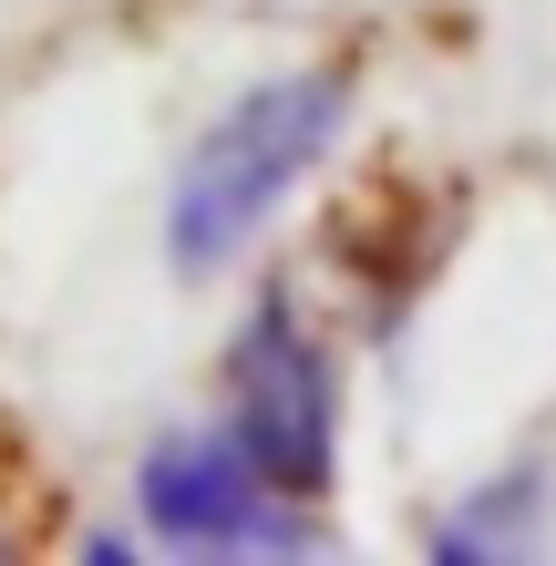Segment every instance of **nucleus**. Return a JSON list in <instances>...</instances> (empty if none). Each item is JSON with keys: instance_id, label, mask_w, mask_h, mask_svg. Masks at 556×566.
Listing matches in <instances>:
<instances>
[{"instance_id": "nucleus-3", "label": "nucleus", "mask_w": 556, "mask_h": 566, "mask_svg": "<svg viewBox=\"0 0 556 566\" xmlns=\"http://www.w3.org/2000/svg\"><path fill=\"white\" fill-rule=\"evenodd\" d=\"M145 525L166 546H196V556H300L310 546V515L300 494H279L269 474L248 463L238 432H166L145 453Z\"/></svg>"}, {"instance_id": "nucleus-1", "label": "nucleus", "mask_w": 556, "mask_h": 566, "mask_svg": "<svg viewBox=\"0 0 556 566\" xmlns=\"http://www.w3.org/2000/svg\"><path fill=\"white\" fill-rule=\"evenodd\" d=\"M340 114H350V83L340 73H279V83L238 93V104L196 135L186 176H176V207H166L176 269H196V279L227 269V258L279 217V196L319 165V145L340 135Z\"/></svg>"}, {"instance_id": "nucleus-2", "label": "nucleus", "mask_w": 556, "mask_h": 566, "mask_svg": "<svg viewBox=\"0 0 556 566\" xmlns=\"http://www.w3.org/2000/svg\"><path fill=\"white\" fill-rule=\"evenodd\" d=\"M227 391H238L227 432L248 443V463L279 494L310 505V494L331 484V463H340V381H331V350L300 329L289 298H269V310L238 329V350H227Z\"/></svg>"}, {"instance_id": "nucleus-5", "label": "nucleus", "mask_w": 556, "mask_h": 566, "mask_svg": "<svg viewBox=\"0 0 556 566\" xmlns=\"http://www.w3.org/2000/svg\"><path fill=\"white\" fill-rule=\"evenodd\" d=\"M31 536H42V484H31V463L0 443V556L31 546Z\"/></svg>"}, {"instance_id": "nucleus-4", "label": "nucleus", "mask_w": 556, "mask_h": 566, "mask_svg": "<svg viewBox=\"0 0 556 566\" xmlns=\"http://www.w3.org/2000/svg\"><path fill=\"white\" fill-rule=\"evenodd\" d=\"M536 515H546V484L536 474H505L495 494H474L464 515H443V556H526L536 546Z\"/></svg>"}]
</instances>
